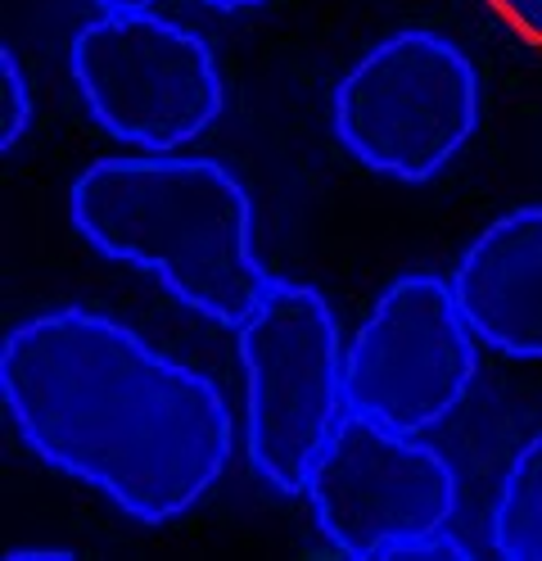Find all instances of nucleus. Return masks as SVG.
<instances>
[{
    "label": "nucleus",
    "instance_id": "3",
    "mask_svg": "<svg viewBox=\"0 0 542 561\" xmlns=\"http://www.w3.org/2000/svg\"><path fill=\"white\" fill-rule=\"evenodd\" d=\"M235 340L249 462L263 484L303 494L316 453L348 412L339 322L316 286L272 276Z\"/></svg>",
    "mask_w": 542,
    "mask_h": 561
},
{
    "label": "nucleus",
    "instance_id": "12",
    "mask_svg": "<svg viewBox=\"0 0 542 561\" xmlns=\"http://www.w3.org/2000/svg\"><path fill=\"white\" fill-rule=\"evenodd\" d=\"M100 10H150L159 0H95ZM212 10H253V5H267V0H204Z\"/></svg>",
    "mask_w": 542,
    "mask_h": 561
},
{
    "label": "nucleus",
    "instance_id": "8",
    "mask_svg": "<svg viewBox=\"0 0 542 561\" xmlns=\"http://www.w3.org/2000/svg\"><path fill=\"white\" fill-rule=\"evenodd\" d=\"M452 290L480 344L542 363V204L511 208L470 240Z\"/></svg>",
    "mask_w": 542,
    "mask_h": 561
},
{
    "label": "nucleus",
    "instance_id": "5",
    "mask_svg": "<svg viewBox=\"0 0 542 561\" xmlns=\"http://www.w3.org/2000/svg\"><path fill=\"white\" fill-rule=\"evenodd\" d=\"M87 114L136 150H181L222 114V73L199 32L150 10H104L72 32Z\"/></svg>",
    "mask_w": 542,
    "mask_h": 561
},
{
    "label": "nucleus",
    "instance_id": "9",
    "mask_svg": "<svg viewBox=\"0 0 542 561\" xmlns=\"http://www.w3.org/2000/svg\"><path fill=\"white\" fill-rule=\"evenodd\" d=\"M493 552L511 561H542V435H533L506 467L493 507Z\"/></svg>",
    "mask_w": 542,
    "mask_h": 561
},
{
    "label": "nucleus",
    "instance_id": "7",
    "mask_svg": "<svg viewBox=\"0 0 542 561\" xmlns=\"http://www.w3.org/2000/svg\"><path fill=\"white\" fill-rule=\"evenodd\" d=\"M303 494L331 548L393 561L412 539L448 530L457 512V471L420 435L344 412L316 453Z\"/></svg>",
    "mask_w": 542,
    "mask_h": 561
},
{
    "label": "nucleus",
    "instance_id": "10",
    "mask_svg": "<svg viewBox=\"0 0 542 561\" xmlns=\"http://www.w3.org/2000/svg\"><path fill=\"white\" fill-rule=\"evenodd\" d=\"M32 127V87L14 46H0V146L14 150Z\"/></svg>",
    "mask_w": 542,
    "mask_h": 561
},
{
    "label": "nucleus",
    "instance_id": "4",
    "mask_svg": "<svg viewBox=\"0 0 542 561\" xmlns=\"http://www.w3.org/2000/svg\"><path fill=\"white\" fill-rule=\"evenodd\" d=\"M331 127L361 168L429 182L480 127V73L443 32L403 27L339 78Z\"/></svg>",
    "mask_w": 542,
    "mask_h": 561
},
{
    "label": "nucleus",
    "instance_id": "11",
    "mask_svg": "<svg viewBox=\"0 0 542 561\" xmlns=\"http://www.w3.org/2000/svg\"><path fill=\"white\" fill-rule=\"evenodd\" d=\"M488 5L497 10V19L520 32L524 42H533L542 50V0H488Z\"/></svg>",
    "mask_w": 542,
    "mask_h": 561
},
{
    "label": "nucleus",
    "instance_id": "2",
    "mask_svg": "<svg viewBox=\"0 0 542 561\" xmlns=\"http://www.w3.org/2000/svg\"><path fill=\"white\" fill-rule=\"evenodd\" d=\"M68 218L95 254L159 276L199 318L240 331L272 272L253 254V199L227 163L172 150L78 172Z\"/></svg>",
    "mask_w": 542,
    "mask_h": 561
},
{
    "label": "nucleus",
    "instance_id": "1",
    "mask_svg": "<svg viewBox=\"0 0 542 561\" xmlns=\"http://www.w3.org/2000/svg\"><path fill=\"white\" fill-rule=\"evenodd\" d=\"M0 394L36 458L145 525L186 516L231 462L235 421L217 380L82 304L5 335Z\"/></svg>",
    "mask_w": 542,
    "mask_h": 561
},
{
    "label": "nucleus",
    "instance_id": "6",
    "mask_svg": "<svg viewBox=\"0 0 542 561\" xmlns=\"http://www.w3.org/2000/svg\"><path fill=\"white\" fill-rule=\"evenodd\" d=\"M452 280L407 272L389 280L344 348V403L393 431L448 421L480 371V348Z\"/></svg>",
    "mask_w": 542,
    "mask_h": 561
}]
</instances>
